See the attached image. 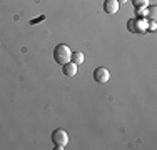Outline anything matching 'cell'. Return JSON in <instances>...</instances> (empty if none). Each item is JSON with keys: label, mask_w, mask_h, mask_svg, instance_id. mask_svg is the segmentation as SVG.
<instances>
[{"label": "cell", "mask_w": 157, "mask_h": 150, "mask_svg": "<svg viewBox=\"0 0 157 150\" xmlns=\"http://www.w3.org/2000/svg\"><path fill=\"white\" fill-rule=\"evenodd\" d=\"M52 142H54L55 148H59V150L65 148L67 144H69V133H67L63 129L54 130V133H52Z\"/></svg>", "instance_id": "3957f363"}, {"label": "cell", "mask_w": 157, "mask_h": 150, "mask_svg": "<svg viewBox=\"0 0 157 150\" xmlns=\"http://www.w3.org/2000/svg\"><path fill=\"white\" fill-rule=\"evenodd\" d=\"M119 7H121V3L117 2V0H105L104 2V10H105V13H117L119 12Z\"/></svg>", "instance_id": "5b68a950"}, {"label": "cell", "mask_w": 157, "mask_h": 150, "mask_svg": "<svg viewBox=\"0 0 157 150\" xmlns=\"http://www.w3.org/2000/svg\"><path fill=\"white\" fill-rule=\"evenodd\" d=\"M134 7H149V0H132Z\"/></svg>", "instance_id": "30bf717a"}, {"label": "cell", "mask_w": 157, "mask_h": 150, "mask_svg": "<svg viewBox=\"0 0 157 150\" xmlns=\"http://www.w3.org/2000/svg\"><path fill=\"white\" fill-rule=\"evenodd\" d=\"M62 73L65 75V77H75L77 75V65L72 62H67L62 65Z\"/></svg>", "instance_id": "8992f818"}, {"label": "cell", "mask_w": 157, "mask_h": 150, "mask_svg": "<svg viewBox=\"0 0 157 150\" xmlns=\"http://www.w3.org/2000/svg\"><path fill=\"white\" fill-rule=\"evenodd\" d=\"M110 78V72L105 69V67H97L94 70V80L99 82V84H107Z\"/></svg>", "instance_id": "277c9868"}, {"label": "cell", "mask_w": 157, "mask_h": 150, "mask_svg": "<svg viewBox=\"0 0 157 150\" xmlns=\"http://www.w3.org/2000/svg\"><path fill=\"white\" fill-rule=\"evenodd\" d=\"M70 62L75 63V65H82L84 63V54L82 52H72V55H70Z\"/></svg>", "instance_id": "52a82bcc"}, {"label": "cell", "mask_w": 157, "mask_h": 150, "mask_svg": "<svg viewBox=\"0 0 157 150\" xmlns=\"http://www.w3.org/2000/svg\"><path fill=\"white\" fill-rule=\"evenodd\" d=\"M127 30L134 33L147 32V18H129L127 20Z\"/></svg>", "instance_id": "7a4b0ae2"}, {"label": "cell", "mask_w": 157, "mask_h": 150, "mask_svg": "<svg viewBox=\"0 0 157 150\" xmlns=\"http://www.w3.org/2000/svg\"><path fill=\"white\" fill-rule=\"evenodd\" d=\"M137 17L136 18H147V7H136Z\"/></svg>", "instance_id": "ba28073f"}, {"label": "cell", "mask_w": 157, "mask_h": 150, "mask_svg": "<svg viewBox=\"0 0 157 150\" xmlns=\"http://www.w3.org/2000/svg\"><path fill=\"white\" fill-rule=\"evenodd\" d=\"M70 55H72V50H70L69 45H65V43H60L54 48V60L57 63H60V65L70 62Z\"/></svg>", "instance_id": "6da1fadb"}, {"label": "cell", "mask_w": 157, "mask_h": 150, "mask_svg": "<svg viewBox=\"0 0 157 150\" xmlns=\"http://www.w3.org/2000/svg\"><path fill=\"white\" fill-rule=\"evenodd\" d=\"M119 3H125V2H129V0H117Z\"/></svg>", "instance_id": "7c38bea8"}, {"label": "cell", "mask_w": 157, "mask_h": 150, "mask_svg": "<svg viewBox=\"0 0 157 150\" xmlns=\"http://www.w3.org/2000/svg\"><path fill=\"white\" fill-rule=\"evenodd\" d=\"M155 13H157V9H155L154 5L147 9V17H149V20H155Z\"/></svg>", "instance_id": "9c48e42d"}, {"label": "cell", "mask_w": 157, "mask_h": 150, "mask_svg": "<svg viewBox=\"0 0 157 150\" xmlns=\"http://www.w3.org/2000/svg\"><path fill=\"white\" fill-rule=\"evenodd\" d=\"M155 28H157L155 20H149L147 22V30H149V32H155Z\"/></svg>", "instance_id": "8fae6325"}]
</instances>
